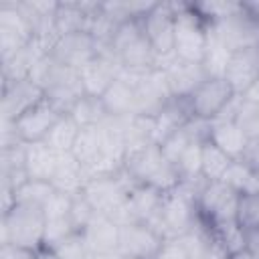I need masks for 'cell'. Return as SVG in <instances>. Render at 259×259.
<instances>
[{"mask_svg": "<svg viewBox=\"0 0 259 259\" xmlns=\"http://www.w3.org/2000/svg\"><path fill=\"white\" fill-rule=\"evenodd\" d=\"M204 184L206 182H178L172 190L164 192L158 214L146 225H150L164 241L190 231L200 221L196 200Z\"/></svg>", "mask_w": 259, "mask_h": 259, "instance_id": "obj_1", "label": "cell"}, {"mask_svg": "<svg viewBox=\"0 0 259 259\" xmlns=\"http://www.w3.org/2000/svg\"><path fill=\"white\" fill-rule=\"evenodd\" d=\"M121 71L132 75H142L150 69L160 67V57L144 34L142 20H125L117 26L111 47Z\"/></svg>", "mask_w": 259, "mask_h": 259, "instance_id": "obj_2", "label": "cell"}, {"mask_svg": "<svg viewBox=\"0 0 259 259\" xmlns=\"http://www.w3.org/2000/svg\"><path fill=\"white\" fill-rule=\"evenodd\" d=\"M123 170L132 176V180L136 184L154 186L162 192L172 190L180 182V176H178L174 164L164 156V152L158 144H150V146L125 156Z\"/></svg>", "mask_w": 259, "mask_h": 259, "instance_id": "obj_3", "label": "cell"}, {"mask_svg": "<svg viewBox=\"0 0 259 259\" xmlns=\"http://www.w3.org/2000/svg\"><path fill=\"white\" fill-rule=\"evenodd\" d=\"M12 243L32 251H40L45 245V214L40 208H28L14 204L2 212L0 245Z\"/></svg>", "mask_w": 259, "mask_h": 259, "instance_id": "obj_4", "label": "cell"}, {"mask_svg": "<svg viewBox=\"0 0 259 259\" xmlns=\"http://www.w3.org/2000/svg\"><path fill=\"white\" fill-rule=\"evenodd\" d=\"M174 57L190 63H202L206 49V22L194 12L190 2H174Z\"/></svg>", "mask_w": 259, "mask_h": 259, "instance_id": "obj_5", "label": "cell"}, {"mask_svg": "<svg viewBox=\"0 0 259 259\" xmlns=\"http://www.w3.org/2000/svg\"><path fill=\"white\" fill-rule=\"evenodd\" d=\"M136 186L132 176L125 170H119L111 176H97L89 178L81 190V194L87 198V202L95 208L97 214H105L113 219L127 200L130 190Z\"/></svg>", "mask_w": 259, "mask_h": 259, "instance_id": "obj_6", "label": "cell"}, {"mask_svg": "<svg viewBox=\"0 0 259 259\" xmlns=\"http://www.w3.org/2000/svg\"><path fill=\"white\" fill-rule=\"evenodd\" d=\"M241 194L235 192L231 186H227L223 180H210L202 186L198 194V214L200 221L210 229L235 223L237 221V208H239Z\"/></svg>", "mask_w": 259, "mask_h": 259, "instance_id": "obj_7", "label": "cell"}, {"mask_svg": "<svg viewBox=\"0 0 259 259\" xmlns=\"http://www.w3.org/2000/svg\"><path fill=\"white\" fill-rule=\"evenodd\" d=\"M32 38L34 30L20 6V0L0 2V59L20 51Z\"/></svg>", "mask_w": 259, "mask_h": 259, "instance_id": "obj_8", "label": "cell"}, {"mask_svg": "<svg viewBox=\"0 0 259 259\" xmlns=\"http://www.w3.org/2000/svg\"><path fill=\"white\" fill-rule=\"evenodd\" d=\"M174 26L176 10L174 2H156V6L142 18V28L150 45L154 47L160 63L174 57Z\"/></svg>", "mask_w": 259, "mask_h": 259, "instance_id": "obj_9", "label": "cell"}, {"mask_svg": "<svg viewBox=\"0 0 259 259\" xmlns=\"http://www.w3.org/2000/svg\"><path fill=\"white\" fill-rule=\"evenodd\" d=\"M206 26L231 53L259 47V20L245 10V4L239 14L219 22H208Z\"/></svg>", "mask_w": 259, "mask_h": 259, "instance_id": "obj_10", "label": "cell"}, {"mask_svg": "<svg viewBox=\"0 0 259 259\" xmlns=\"http://www.w3.org/2000/svg\"><path fill=\"white\" fill-rule=\"evenodd\" d=\"M174 99L162 67L150 69L136 79V115L156 117Z\"/></svg>", "mask_w": 259, "mask_h": 259, "instance_id": "obj_11", "label": "cell"}, {"mask_svg": "<svg viewBox=\"0 0 259 259\" xmlns=\"http://www.w3.org/2000/svg\"><path fill=\"white\" fill-rule=\"evenodd\" d=\"M235 95L237 93L231 89L225 77H208L202 85L194 89L192 95L186 97V105L192 117L212 121Z\"/></svg>", "mask_w": 259, "mask_h": 259, "instance_id": "obj_12", "label": "cell"}, {"mask_svg": "<svg viewBox=\"0 0 259 259\" xmlns=\"http://www.w3.org/2000/svg\"><path fill=\"white\" fill-rule=\"evenodd\" d=\"M49 55L59 65L81 69L97 55V42L87 30L69 32L63 36H57V40L49 49Z\"/></svg>", "mask_w": 259, "mask_h": 259, "instance_id": "obj_13", "label": "cell"}, {"mask_svg": "<svg viewBox=\"0 0 259 259\" xmlns=\"http://www.w3.org/2000/svg\"><path fill=\"white\" fill-rule=\"evenodd\" d=\"M85 95L101 97L107 87L121 75V65L111 49H97V55L79 69Z\"/></svg>", "mask_w": 259, "mask_h": 259, "instance_id": "obj_14", "label": "cell"}, {"mask_svg": "<svg viewBox=\"0 0 259 259\" xmlns=\"http://www.w3.org/2000/svg\"><path fill=\"white\" fill-rule=\"evenodd\" d=\"M45 99V91L32 79H20L14 83L2 85L0 99V117L4 121H16L28 109L38 105Z\"/></svg>", "mask_w": 259, "mask_h": 259, "instance_id": "obj_15", "label": "cell"}, {"mask_svg": "<svg viewBox=\"0 0 259 259\" xmlns=\"http://www.w3.org/2000/svg\"><path fill=\"white\" fill-rule=\"evenodd\" d=\"M164 239L146 223H127L119 227L117 253L134 259H152L162 247Z\"/></svg>", "mask_w": 259, "mask_h": 259, "instance_id": "obj_16", "label": "cell"}, {"mask_svg": "<svg viewBox=\"0 0 259 259\" xmlns=\"http://www.w3.org/2000/svg\"><path fill=\"white\" fill-rule=\"evenodd\" d=\"M160 67L166 73V79H168L174 99H186L188 95L194 93V89L198 85H202L208 79L202 63H190V61H182L178 57H170V59L162 61Z\"/></svg>", "mask_w": 259, "mask_h": 259, "instance_id": "obj_17", "label": "cell"}, {"mask_svg": "<svg viewBox=\"0 0 259 259\" xmlns=\"http://www.w3.org/2000/svg\"><path fill=\"white\" fill-rule=\"evenodd\" d=\"M61 115H65V113H61L55 105H51L47 99H42L38 105H34L32 109H28L24 115H20L14 121L16 136L24 144L45 142V138L49 136V132L53 130V125L59 121Z\"/></svg>", "mask_w": 259, "mask_h": 259, "instance_id": "obj_18", "label": "cell"}, {"mask_svg": "<svg viewBox=\"0 0 259 259\" xmlns=\"http://www.w3.org/2000/svg\"><path fill=\"white\" fill-rule=\"evenodd\" d=\"M225 79L237 95H243L255 81H259V47L233 53L225 71Z\"/></svg>", "mask_w": 259, "mask_h": 259, "instance_id": "obj_19", "label": "cell"}, {"mask_svg": "<svg viewBox=\"0 0 259 259\" xmlns=\"http://www.w3.org/2000/svg\"><path fill=\"white\" fill-rule=\"evenodd\" d=\"M136 79L138 75L121 71V75L101 95L103 107L111 117L136 115Z\"/></svg>", "mask_w": 259, "mask_h": 259, "instance_id": "obj_20", "label": "cell"}, {"mask_svg": "<svg viewBox=\"0 0 259 259\" xmlns=\"http://www.w3.org/2000/svg\"><path fill=\"white\" fill-rule=\"evenodd\" d=\"M89 253H117L119 225L105 214H95L93 221L81 231Z\"/></svg>", "mask_w": 259, "mask_h": 259, "instance_id": "obj_21", "label": "cell"}, {"mask_svg": "<svg viewBox=\"0 0 259 259\" xmlns=\"http://www.w3.org/2000/svg\"><path fill=\"white\" fill-rule=\"evenodd\" d=\"M87 182V174H85V168L83 164L73 156V152H65V154H59L57 158V166H55V172L51 176V184L55 190L59 192H65V194H79L83 190Z\"/></svg>", "mask_w": 259, "mask_h": 259, "instance_id": "obj_22", "label": "cell"}, {"mask_svg": "<svg viewBox=\"0 0 259 259\" xmlns=\"http://www.w3.org/2000/svg\"><path fill=\"white\" fill-rule=\"evenodd\" d=\"M162 198L164 192L154 188V186H146V184H136L125 200V208L130 214V223H150L160 206H162Z\"/></svg>", "mask_w": 259, "mask_h": 259, "instance_id": "obj_23", "label": "cell"}, {"mask_svg": "<svg viewBox=\"0 0 259 259\" xmlns=\"http://www.w3.org/2000/svg\"><path fill=\"white\" fill-rule=\"evenodd\" d=\"M208 140L217 148H221L231 160L243 158L249 148V140L243 136L233 119H212L208 127Z\"/></svg>", "mask_w": 259, "mask_h": 259, "instance_id": "obj_24", "label": "cell"}, {"mask_svg": "<svg viewBox=\"0 0 259 259\" xmlns=\"http://www.w3.org/2000/svg\"><path fill=\"white\" fill-rule=\"evenodd\" d=\"M188 119H192V113L186 105V99H172L156 117H154V142L162 146L172 134H176Z\"/></svg>", "mask_w": 259, "mask_h": 259, "instance_id": "obj_25", "label": "cell"}, {"mask_svg": "<svg viewBox=\"0 0 259 259\" xmlns=\"http://www.w3.org/2000/svg\"><path fill=\"white\" fill-rule=\"evenodd\" d=\"M57 158H59V154L53 148H49L45 142L26 144L24 170H26L28 178L51 182V176H53L55 166H57Z\"/></svg>", "mask_w": 259, "mask_h": 259, "instance_id": "obj_26", "label": "cell"}, {"mask_svg": "<svg viewBox=\"0 0 259 259\" xmlns=\"http://www.w3.org/2000/svg\"><path fill=\"white\" fill-rule=\"evenodd\" d=\"M123 138H125L127 156L150 144H156L154 142V117H148V115L123 117Z\"/></svg>", "mask_w": 259, "mask_h": 259, "instance_id": "obj_27", "label": "cell"}, {"mask_svg": "<svg viewBox=\"0 0 259 259\" xmlns=\"http://www.w3.org/2000/svg\"><path fill=\"white\" fill-rule=\"evenodd\" d=\"M79 123L69 115H61L59 121L53 125V130L49 132V136L45 138V144L49 148H53L57 154H65V152H71L73 146H75V140L79 136Z\"/></svg>", "mask_w": 259, "mask_h": 259, "instance_id": "obj_28", "label": "cell"}, {"mask_svg": "<svg viewBox=\"0 0 259 259\" xmlns=\"http://www.w3.org/2000/svg\"><path fill=\"white\" fill-rule=\"evenodd\" d=\"M53 192H55V188H53L51 182L28 178L26 182H22L14 190V204L28 206V208H40L42 210V206L47 204V200L51 198Z\"/></svg>", "mask_w": 259, "mask_h": 259, "instance_id": "obj_29", "label": "cell"}, {"mask_svg": "<svg viewBox=\"0 0 259 259\" xmlns=\"http://www.w3.org/2000/svg\"><path fill=\"white\" fill-rule=\"evenodd\" d=\"M231 55L233 53L206 26V49H204V57H202V67H204L206 75L208 77H225Z\"/></svg>", "mask_w": 259, "mask_h": 259, "instance_id": "obj_30", "label": "cell"}, {"mask_svg": "<svg viewBox=\"0 0 259 259\" xmlns=\"http://www.w3.org/2000/svg\"><path fill=\"white\" fill-rule=\"evenodd\" d=\"M221 180L239 194H253L257 190V172L243 158L233 160Z\"/></svg>", "mask_w": 259, "mask_h": 259, "instance_id": "obj_31", "label": "cell"}, {"mask_svg": "<svg viewBox=\"0 0 259 259\" xmlns=\"http://www.w3.org/2000/svg\"><path fill=\"white\" fill-rule=\"evenodd\" d=\"M71 152L83 164V168H89L91 164H95L99 160V156H101V140H99L97 125L81 127Z\"/></svg>", "mask_w": 259, "mask_h": 259, "instance_id": "obj_32", "label": "cell"}, {"mask_svg": "<svg viewBox=\"0 0 259 259\" xmlns=\"http://www.w3.org/2000/svg\"><path fill=\"white\" fill-rule=\"evenodd\" d=\"M69 115L79 123V127H91V125H99L107 115L101 97H93V95H83L73 109L69 111Z\"/></svg>", "mask_w": 259, "mask_h": 259, "instance_id": "obj_33", "label": "cell"}, {"mask_svg": "<svg viewBox=\"0 0 259 259\" xmlns=\"http://www.w3.org/2000/svg\"><path fill=\"white\" fill-rule=\"evenodd\" d=\"M190 4L206 24L231 18L243 10V2H231V0H204V2H190Z\"/></svg>", "mask_w": 259, "mask_h": 259, "instance_id": "obj_34", "label": "cell"}, {"mask_svg": "<svg viewBox=\"0 0 259 259\" xmlns=\"http://www.w3.org/2000/svg\"><path fill=\"white\" fill-rule=\"evenodd\" d=\"M231 162H233V160H231L221 148H217L210 140H206V142L202 144V178H204L206 182H210V180H221Z\"/></svg>", "mask_w": 259, "mask_h": 259, "instance_id": "obj_35", "label": "cell"}, {"mask_svg": "<svg viewBox=\"0 0 259 259\" xmlns=\"http://www.w3.org/2000/svg\"><path fill=\"white\" fill-rule=\"evenodd\" d=\"M210 235H212V241H217L229 255H235L245 249V231L239 227L237 221L210 229Z\"/></svg>", "mask_w": 259, "mask_h": 259, "instance_id": "obj_36", "label": "cell"}, {"mask_svg": "<svg viewBox=\"0 0 259 259\" xmlns=\"http://www.w3.org/2000/svg\"><path fill=\"white\" fill-rule=\"evenodd\" d=\"M233 121L239 125L243 136L249 140V144L259 140V107L249 103L243 95H241V101H239V107H237Z\"/></svg>", "mask_w": 259, "mask_h": 259, "instance_id": "obj_37", "label": "cell"}, {"mask_svg": "<svg viewBox=\"0 0 259 259\" xmlns=\"http://www.w3.org/2000/svg\"><path fill=\"white\" fill-rule=\"evenodd\" d=\"M51 251L59 259H87L89 257V247H87L81 231H73L69 237H65L61 243H57Z\"/></svg>", "mask_w": 259, "mask_h": 259, "instance_id": "obj_38", "label": "cell"}, {"mask_svg": "<svg viewBox=\"0 0 259 259\" xmlns=\"http://www.w3.org/2000/svg\"><path fill=\"white\" fill-rule=\"evenodd\" d=\"M237 223L243 231L259 229V194H241L237 208Z\"/></svg>", "mask_w": 259, "mask_h": 259, "instance_id": "obj_39", "label": "cell"}, {"mask_svg": "<svg viewBox=\"0 0 259 259\" xmlns=\"http://www.w3.org/2000/svg\"><path fill=\"white\" fill-rule=\"evenodd\" d=\"M75 231L69 217H55L45 219V245L42 249H53L57 243H61L65 237H69Z\"/></svg>", "mask_w": 259, "mask_h": 259, "instance_id": "obj_40", "label": "cell"}, {"mask_svg": "<svg viewBox=\"0 0 259 259\" xmlns=\"http://www.w3.org/2000/svg\"><path fill=\"white\" fill-rule=\"evenodd\" d=\"M95 214H97V212H95V208L87 202V198H85L81 192L73 196V204H71L69 219H71V223H73L75 231H83V229L93 221V217H95Z\"/></svg>", "mask_w": 259, "mask_h": 259, "instance_id": "obj_41", "label": "cell"}, {"mask_svg": "<svg viewBox=\"0 0 259 259\" xmlns=\"http://www.w3.org/2000/svg\"><path fill=\"white\" fill-rule=\"evenodd\" d=\"M71 204H73V196L55 190L51 194V198L47 200V204L42 206V214L45 219H55V217H69L71 212Z\"/></svg>", "mask_w": 259, "mask_h": 259, "instance_id": "obj_42", "label": "cell"}, {"mask_svg": "<svg viewBox=\"0 0 259 259\" xmlns=\"http://www.w3.org/2000/svg\"><path fill=\"white\" fill-rule=\"evenodd\" d=\"M152 259H190L176 239H166Z\"/></svg>", "mask_w": 259, "mask_h": 259, "instance_id": "obj_43", "label": "cell"}, {"mask_svg": "<svg viewBox=\"0 0 259 259\" xmlns=\"http://www.w3.org/2000/svg\"><path fill=\"white\" fill-rule=\"evenodd\" d=\"M36 253L38 251L18 247V245H12V243L0 245V259H36Z\"/></svg>", "mask_w": 259, "mask_h": 259, "instance_id": "obj_44", "label": "cell"}, {"mask_svg": "<svg viewBox=\"0 0 259 259\" xmlns=\"http://www.w3.org/2000/svg\"><path fill=\"white\" fill-rule=\"evenodd\" d=\"M243 160L259 174V140L257 142H251L249 144V148H247V152H245V156H243Z\"/></svg>", "mask_w": 259, "mask_h": 259, "instance_id": "obj_45", "label": "cell"}, {"mask_svg": "<svg viewBox=\"0 0 259 259\" xmlns=\"http://www.w3.org/2000/svg\"><path fill=\"white\" fill-rule=\"evenodd\" d=\"M245 249L259 259V229L245 231Z\"/></svg>", "mask_w": 259, "mask_h": 259, "instance_id": "obj_46", "label": "cell"}, {"mask_svg": "<svg viewBox=\"0 0 259 259\" xmlns=\"http://www.w3.org/2000/svg\"><path fill=\"white\" fill-rule=\"evenodd\" d=\"M243 97H245L249 103H253L255 107H259V81H255V83L243 93Z\"/></svg>", "mask_w": 259, "mask_h": 259, "instance_id": "obj_47", "label": "cell"}, {"mask_svg": "<svg viewBox=\"0 0 259 259\" xmlns=\"http://www.w3.org/2000/svg\"><path fill=\"white\" fill-rule=\"evenodd\" d=\"M87 259H119V253H89Z\"/></svg>", "mask_w": 259, "mask_h": 259, "instance_id": "obj_48", "label": "cell"}, {"mask_svg": "<svg viewBox=\"0 0 259 259\" xmlns=\"http://www.w3.org/2000/svg\"><path fill=\"white\" fill-rule=\"evenodd\" d=\"M36 259H59L51 249H40L38 253H36Z\"/></svg>", "mask_w": 259, "mask_h": 259, "instance_id": "obj_49", "label": "cell"}, {"mask_svg": "<svg viewBox=\"0 0 259 259\" xmlns=\"http://www.w3.org/2000/svg\"><path fill=\"white\" fill-rule=\"evenodd\" d=\"M231 259H257V257H255V255H251L247 249H243V251H239V253L231 255Z\"/></svg>", "mask_w": 259, "mask_h": 259, "instance_id": "obj_50", "label": "cell"}, {"mask_svg": "<svg viewBox=\"0 0 259 259\" xmlns=\"http://www.w3.org/2000/svg\"><path fill=\"white\" fill-rule=\"evenodd\" d=\"M257 194H259V174H257V190H255Z\"/></svg>", "mask_w": 259, "mask_h": 259, "instance_id": "obj_51", "label": "cell"}, {"mask_svg": "<svg viewBox=\"0 0 259 259\" xmlns=\"http://www.w3.org/2000/svg\"><path fill=\"white\" fill-rule=\"evenodd\" d=\"M119 259H134V257H123V255H119Z\"/></svg>", "mask_w": 259, "mask_h": 259, "instance_id": "obj_52", "label": "cell"}]
</instances>
